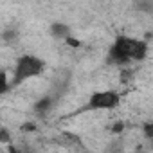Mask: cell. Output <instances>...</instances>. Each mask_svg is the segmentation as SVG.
Wrapping results in <instances>:
<instances>
[{
  "label": "cell",
  "mask_w": 153,
  "mask_h": 153,
  "mask_svg": "<svg viewBox=\"0 0 153 153\" xmlns=\"http://www.w3.org/2000/svg\"><path fill=\"white\" fill-rule=\"evenodd\" d=\"M144 133H146V135H148V139H149V137H151V123H148V124H146V126H144Z\"/></svg>",
  "instance_id": "7c38bea8"
},
{
  "label": "cell",
  "mask_w": 153,
  "mask_h": 153,
  "mask_svg": "<svg viewBox=\"0 0 153 153\" xmlns=\"http://www.w3.org/2000/svg\"><path fill=\"white\" fill-rule=\"evenodd\" d=\"M0 144H4V146L13 144V137H11V131L7 128H0Z\"/></svg>",
  "instance_id": "ba28073f"
},
{
  "label": "cell",
  "mask_w": 153,
  "mask_h": 153,
  "mask_svg": "<svg viewBox=\"0 0 153 153\" xmlns=\"http://www.w3.org/2000/svg\"><path fill=\"white\" fill-rule=\"evenodd\" d=\"M20 130L22 131H34V130H38V126H36V123H24L22 126H20Z\"/></svg>",
  "instance_id": "30bf717a"
},
{
  "label": "cell",
  "mask_w": 153,
  "mask_h": 153,
  "mask_svg": "<svg viewBox=\"0 0 153 153\" xmlns=\"http://www.w3.org/2000/svg\"><path fill=\"white\" fill-rule=\"evenodd\" d=\"M65 45H68V47H74V49H78V47H81V42H79L78 38H74V36H68V38L65 40Z\"/></svg>",
  "instance_id": "9c48e42d"
},
{
  "label": "cell",
  "mask_w": 153,
  "mask_h": 153,
  "mask_svg": "<svg viewBox=\"0 0 153 153\" xmlns=\"http://www.w3.org/2000/svg\"><path fill=\"white\" fill-rule=\"evenodd\" d=\"M2 40H4L7 45H13V43L18 40V31H16V29H4Z\"/></svg>",
  "instance_id": "5b68a950"
},
{
  "label": "cell",
  "mask_w": 153,
  "mask_h": 153,
  "mask_svg": "<svg viewBox=\"0 0 153 153\" xmlns=\"http://www.w3.org/2000/svg\"><path fill=\"white\" fill-rule=\"evenodd\" d=\"M51 34H52L56 40H61V42H65L68 36H72V31H70V27H68L67 24L56 22V24H52V25H51Z\"/></svg>",
  "instance_id": "277c9868"
},
{
  "label": "cell",
  "mask_w": 153,
  "mask_h": 153,
  "mask_svg": "<svg viewBox=\"0 0 153 153\" xmlns=\"http://www.w3.org/2000/svg\"><path fill=\"white\" fill-rule=\"evenodd\" d=\"M149 51V45L144 40H137L126 34H121L114 40L108 51V61L119 67H126L131 61H142L146 59Z\"/></svg>",
  "instance_id": "6da1fadb"
},
{
  "label": "cell",
  "mask_w": 153,
  "mask_h": 153,
  "mask_svg": "<svg viewBox=\"0 0 153 153\" xmlns=\"http://www.w3.org/2000/svg\"><path fill=\"white\" fill-rule=\"evenodd\" d=\"M9 88H11V85H9V76H7L6 70L0 68V96L6 94Z\"/></svg>",
  "instance_id": "8992f818"
},
{
  "label": "cell",
  "mask_w": 153,
  "mask_h": 153,
  "mask_svg": "<svg viewBox=\"0 0 153 153\" xmlns=\"http://www.w3.org/2000/svg\"><path fill=\"white\" fill-rule=\"evenodd\" d=\"M45 72V61L34 54H22L13 68V79H9L11 87H18L33 78H38Z\"/></svg>",
  "instance_id": "7a4b0ae2"
},
{
  "label": "cell",
  "mask_w": 153,
  "mask_h": 153,
  "mask_svg": "<svg viewBox=\"0 0 153 153\" xmlns=\"http://www.w3.org/2000/svg\"><path fill=\"white\" fill-rule=\"evenodd\" d=\"M121 105V94L117 90H96L87 99L83 112H105L114 110Z\"/></svg>",
  "instance_id": "3957f363"
},
{
  "label": "cell",
  "mask_w": 153,
  "mask_h": 153,
  "mask_svg": "<svg viewBox=\"0 0 153 153\" xmlns=\"http://www.w3.org/2000/svg\"><path fill=\"white\" fill-rule=\"evenodd\" d=\"M110 130H112V133H121V131L124 130V123H123V121H117V123H114V124H112V128H110Z\"/></svg>",
  "instance_id": "8fae6325"
},
{
  "label": "cell",
  "mask_w": 153,
  "mask_h": 153,
  "mask_svg": "<svg viewBox=\"0 0 153 153\" xmlns=\"http://www.w3.org/2000/svg\"><path fill=\"white\" fill-rule=\"evenodd\" d=\"M51 106H52V99H51V97H43V99H40V101L34 105V110H36L38 114H45Z\"/></svg>",
  "instance_id": "52a82bcc"
}]
</instances>
